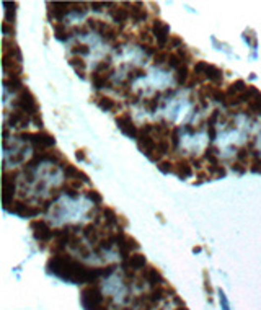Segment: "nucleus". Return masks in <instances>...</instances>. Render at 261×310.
<instances>
[{"label": "nucleus", "instance_id": "obj_1", "mask_svg": "<svg viewBox=\"0 0 261 310\" xmlns=\"http://www.w3.org/2000/svg\"><path fill=\"white\" fill-rule=\"evenodd\" d=\"M47 274H54L64 281L74 282V284H98L101 277V268L98 266H88L83 261L74 258L71 253L62 252L57 255H51L46 263Z\"/></svg>", "mask_w": 261, "mask_h": 310}, {"label": "nucleus", "instance_id": "obj_2", "mask_svg": "<svg viewBox=\"0 0 261 310\" xmlns=\"http://www.w3.org/2000/svg\"><path fill=\"white\" fill-rule=\"evenodd\" d=\"M18 137L21 141L31 142L35 151H49V149H54L56 146V137L44 129L36 131V132H20Z\"/></svg>", "mask_w": 261, "mask_h": 310}, {"label": "nucleus", "instance_id": "obj_3", "mask_svg": "<svg viewBox=\"0 0 261 310\" xmlns=\"http://www.w3.org/2000/svg\"><path fill=\"white\" fill-rule=\"evenodd\" d=\"M13 106L17 110H21V111H25V113H28L31 117H33L36 113H39L38 101H36V97L28 87H25L20 93H17V97L13 100Z\"/></svg>", "mask_w": 261, "mask_h": 310}, {"label": "nucleus", "instance_id": "obj_4", "mask_svg": "<svg viewBox=\"0 0 261 310\" xmlns=\"http://www.w3.org/2000/svg\"><path fill=\"white\" fill-rule=\"evenodd\" d=\"M30 229L33 231V237L36 242H39V248L44 250L46 243H49L54 238V229L47 224L44 219H33L30 222Z\"/></svg>", "mask_w": 261, "mask_h": 310}, {"label": "nucleus", "instance_id": "obj_5", "mask_svg": "<svg viewBox=\"0 0 261 310\" xmlns=\"http://www.w3.org/2000/svg\"><path fill=\"white\" fill-rule=\"evenodd\" d=\"M116 245H118V252L122 260H129L132 252H137L141 247L134 237L127 235L124 231H119V229H116Z\"/></svg>", "mask_w": 261, "mask_h": 310}, {"label": "nucleus", "instance_id": "obj_6", "mask_svg": "<svg viewBox=\"0 0 261 310\" xmlns=\"http://www.w3.org/2000/svg\"><path fill=\"white\" fill-rule=\"evenodd\" d=\"M17 176H18V170H13V172H7L3 170V178H2V185H3V193H2V199H3V207H7L12 204V201H15V193H17Z\"/></svg>", "mask_w": 261, "mask_h": 310}, {"label": "nucleus", "instance_id": "obj_7", "mask_svg": "<svg viewBox=\"0 0 261 310\" xmlns=\"http://www.w3.org/2000/svg\"><path fill=\"white\" fill-rule=\"evenodd\" d=\"M114 121H116V126L119 127L122 134L131 137V139H137V136H139V127L136 126V122H134V119H132L131 113L122 111V113L114 116Z\"/></svg>", "mask_w": 261, "mask_h": 310}, {"label": "nucleus", "instance_id": "obj_8", "mask_svg": "<svg viewBox=\"0 0 261 310\" xmlns=\"http://www.w3.org/2000/svg\"><path fill=\"white\" fill-rule=\"evenodd\" d=\"M7 211L17 214V216L23 217V219H26V217H36L38 214L42 212L41 206L30 204V202H25V201H21V199L12 201V204L7 207Z\"/></svg>", "mask_w": 261, "mask_h": 310}, {"label": "nucleus", "instance_id": "obj_9", "mask_svg": "<svg viewBox=\"0 0 261 310\" xmlns=\"http://www.w3.org/2000/svg\"><path fill=\"white\" fill-rule=\"evenodd\" d=\"M150 30H152V35L153 38L157 39V47L158 49H165V47L168 46V41H170V26L162 21L160 18H155L152 21L150 25Z\"/></svg>", "mask_w": 261, "mask_h": 310}, {"label": "nucleus", "instance_id": "obj_10", "mask_svg": "<svg viewBox=\"0 0 261 310\" xmlns=\"http://www.w3.org/2000/svg\"><path fill=\"white\" fill-rule=\"evenodd\" d=\"M72 10V2H47V20L51 23L64 21L67 13Z\"/></svg>", "mask_w": 261, "mask_h": 310}, {"label": "nucleus", "instance_id": "obj_11", "mask_svg": "<svg viewBox=\"0 0 261 310\" xmlns=\"http://www.w3.org/2000/svg\"><path fill=\"white\" fill-rule=\"evenodd\" d=\"M108 13H110V17L113 18L114 23L121 26V28H124V25L131 20L129 8H127L126 3H113L108 8Z\"/></svg>", "mask_w": 261, "mask_h": 310}, {"label": "nucleus", "instance_id": "obj_12", "mask_svg": "<svg viewBox=\"0 0 261 310\" xmlns=\"http://www.w3.org/2000/svg\"><path fill=\"white\" fill-rule=\"evenodd\" d=\"M139 277L142 281H146L150 287H155V286H160V284H165V277L162 276V272L158 268L152 265H147L146 268H144L141 272H139Z\"/></svg>", "mask_w": 261, "mask_h": 310}, {"label": "nucleus", "instance_id": "obj_13", "mask_svg": "<svg viewBox=\"0 0 261 310\" xmlns=\"http://www.w3.org/2000/svg\"><path fill=\"white\" fill-rule=\"evenodd\" d=\"M59 167L62 168L64 176H66L67 180H78V181H82V183H88V181H90L88 175L85 172H82V170L78 167H75V165H72L71 162H67V158L62 160V163L59 165Z\"/></svg>", "mask_w": 261, "mask_h": 310}, {"label": "nucleus", "instance_id": "obj_14", "mask_svg": "<svg viewBox=\"0 0 261 310\" xmlns=\"http://www.w3.org/2000/svg\"><path fill=\"white\" fill-rule=\"evenodd\" d=\"M114 74V69L113 71H110V72H98V71H92V76H90V80H92V85H93V88L97 90V92H100V90H103V88H113V83H111V76Z\"/></svg>", "mask_w": 261, "mask_h": 310}, {"label": "nucleus", "instance_id": "obj_15", "mask_svg": "<svg viewBox=\"0 0 261 310\" xmlns=\"http://www.w3.org/2000/svg\"><path fill=\"white\" fill-rule=\"evenodd\" d=\"M90 101H93V103L103 111H118V108L121 106L116 100L108 97V95H101L100 92L95 93L93 97H90Z\"/></svg>", "mask_w": 261, "mask_h": 310}, {"label": "nucleus", "instance_id": "obj_16", "mask_svg": "<svg viewBox=\"0 0 261 310\" xmlns=\"http://www.w3.org/2000/svg\"><path fill=\"white\" fill-rule=\"evenodd\" d=\"M30 122H33V117L28 113H25V111L17 110V108L8 115V119H7V124H10L12 127H28Z\"/></svg>", "mask_w": 261, "mask_h": 310}, {"label": "nucleus", "instance_id": "obj_17", "mask_svg": "<svg viewBox=\"0 0 261 310\" xmlns=\"http://www.w3.org/2000/svg\"><path fill=\"white\" fill-rule=\"evenodd\" d=\"M2 57H10V59H17L21 62V51L17 44V41L13 38H7L3 36L2 39Z\"/></svg>", "mask_w": 261, "mask_h": 310}, {"label": "nucleus", "instance_id": "obj_18", "mask_svg": "<svg viewBox=\"0 0 261 310\" xmlns=\"http://www.w3.org/2000/svg\"><path fill=\"white\" fill-rule=\"evenodd\" d=\"M146 266H147V258H146V255L144 253H132L129 260H122V263H121L122 270L129 268V270L136 271V272L142 271Z\"/></svg>", "mask_w": 261, "mask_h": 310}, {"label": "nucleus", "instance_id": "obj_19", "mask_svg": "<svg viewBox=\"0 0 261 310\" xmlns=\"http://www.w3.org/2000/svg\"><path fill=\"white\" fill-rule=\"evenodd\" d=\"M136 141H137V149L144 155H147V157L157 149V141L153 139L152 134H139Z\"/></svg>", "mask_w": 261, "mask_h": 310}, {"label": "nucleus", "instance_id": "obj_20", "mask_svg": "<svg viewBox=\"0 0 261 310\" xmlns=\"http://www.w3.org/2000/svg\"><path fill=\"white\" fill-rule=\"evenodd\" d=\"M175 175L178 176L180 180H186L193 175V165H191V160L186 157H180L177 162H175Z\"/></svg>", "mask_w": 261, "mask_h": 310}, {"label": "nucleus", "instance_id": "obj_21", "mask_svg": "<svg viewBox=\"0 0 261 310\" xmlns=\"http://www.w3.org/2000/svg\"><path fill=\"white\" fill-rule=\"evenodd\" d=\"M127 8H129V13H131V20L134 21V23H141V21H146L149 13H147V8L146 5L142 2H132V3H126Z\"/></svg>", "mask_w": 261, "mask_h": 310}, {"label": "nucleus", "instance_id": "obj_22", "mask_svg": "<svg viewBox=\"0 0 261 310\" xmlns=\"http://www.w3.org/2000/svg\"><path fill=\"white\" fill-rule=\"evenodd\" d=\"M82 181L78 180H66L61 186V191L62 193H66L69 197H72V199H75L80 194V188H82Z\"/></svg>", "mask_w": 261, "mask_h": 310}, {"label": "nucleus", "instance_id": "obj_23", "mask_svg": "<svg viewBox=\"0 0 261 310\" xmlns=\"http://www.w3.org/2000/svg\"><path fill=\"white\" fill-rule=\"evenodd\" d=\"M247 82L242 78H238L235 80V82H232L228 87L225 88V93H227V98H240L242 97V93L247 90ZM242 100V98H240Z\"/></svg>", "mask_w": 261, "mask_h": 310}, {"label": "nucleus", "instance_id": "obj_24", "mask_svg": "<svg viewBox=\"0 0 261 310\" xmlns=\"http://www.w3.org/2000/svg\"><path fill=\"white\" fill-rule=\"evenodd\" d=\"M101 216H103V224L105 227H114L118 226V212H116L111 206H101Z\"/></svg>", "mask_w": 261, "mask_h": 310}, {"label": "nucleus", "instance_id": "obj_25", "mask_svg": "<svg viewBox=\"0 0 261 310\" xmlns=\"http://www.w3.org/2000/svg\"><path fill=\"white\" fill-rule=\"evenodd\" d=\"M206 78L209 80L212 85H216V87H219L224 82V72L221 67L214 66V64H209V67H207L206 71Z\"/></svg>", "mask_w": 261, "mask_h": 310}, {"label": "nucleus", "instance_id": "obj_26", "mask_svg": "<svg viewBox=\"0 0 261 310\" xmlns=\"http://www.w3.org/2000/svg\"><path fill=\"white\" fill-rule=\"evenodd\" d=\"M52 30H54L56 39H59V41H67L72 36V28H69L64 21H56V23H52Z\"/></svg>", "mask_w": 261, "mask_h": 310}, {"label": "nucleus", "instance_id": "obj_27", "mask_svg": "<svg viewBox=\"0 0 261 310\" xmlns=\"http://www.w3.org/2000/svg\"><path fill=\"white\" fill-rule=\"evenodd\" d=\"M82 233H83V237L88 240L90 243H97V242H100V229H98V226L95 222H90V224H87V226H83V229H82Z\"/></svg>", "mask_w": 261, "mask_h": 310}, {"label": "nucleus", "instance_id": "obj_28", "mask_svg": "<svg viewBox=\"0 0 261 310\" xmlns=\"http://www.w3.org/2000/svg\"><path fill=\"white\" fill-rule=\"evenodd\" d=\"M3 87L7 88L8 92L20 93L21 90L25 88L23 77H3Z\"/></svg>", "mask_w": 261, "mask_h": 310}, {"label": "nucleus", "instance_id": "obj_29", "mask_svg": "<svg viewBox=\"0 0 261 310\" xmlns=\"http://www.w3.org/2000/svg\"><path fill=\"white\" fill-rule=\"evenodd\" d=\"M69 66L74 67V71L77 72V76L80 77L82 80L87 78V76H85V69H87V62L83 61L82 56H72L71 59H69Z\"/></svg>", "mask_w": 261, "mask_h": 310}, {"label": "nucleus", "instance_id": "obj_30", "mask_svg": "<svg viewBox=\"0 0 261 310\" xmlns=\"http://www.w3.org/2000/svg\"><path fill=\"white\" fill-rule=\"evenodd\" d=\"M189 77L191 74H189L188 66H181L180 69H177V72H175V82H177L178 87H186Z\"/></svg>", "mask_w": 261, "mask_h": 310}, {"label": "nucleus", "instance_id": "obj_31", "mask_svg": "<svg viewBox=\"0 0 261 310\" xmlns=\"http://www.w3.org/2000/svg\"><path fill=\"white\" fill-rule=\"evenodd\" d=\"M3 7H5V17H3V21H8V23H15V20H17V7L18 3L17 2H3Z\"/></svg>", "mask_w": 261, "mask_h": 310}, {"label": "nucleus", "instance_id": "obj_32", "mask_svg": "<svg viewBox=\"0 0 261 310\" xmlns=\"http://www.w3.org/2000/svg\"><path fill=\"white\" fill-rule=\"evenodd\" d=\"M217 154H219V149L216 146H207L204 154H202V158L207 160L209 165H219L221 162H219V158H217Z\"/></svg>", "mask_w": 261, "mask_h": 310}, {"label": "nucleus", "instance_id": "obj_33", "mask_svg": "<svg viewBox=\"0 0 261 310\" xmlns=\"http://www.w3.org/2000/svg\"><path fill=\"white\" fill-rule=\"evenodd\" d=\"M207 172L211 173V176L214 180H221V178H225L227 176V170L224 167L222 163L219 165H207Z\"/></svg>", "mask_w": 261, "mask_h": 310}, {"label": "nucleus", "instance_id": "obj_34", "mask_svg": "<svg viewBox=\"0 0 261 310\" xmlns=\"http://www.w3.org/2000/svg\"><path fill=\"white\" fill-rule=\"evenodd\" d=\"M85 23H87V26H88L90 30L97 31L98 35L103 33V30L106 28V25H108V23H105L103 20H98V18H87V21H85Z\"/></svg>", "mask_w": 261, "mask_h": 310}, {"label": "nucleus", "instance_id": "obj_35", "mask_svg": "<svg viewBox=\"0 0 261 310\" xmlns=\"http://www.w3.org/2000/svg\"><path fill=\"white\" fill-rule=\"evenodd\" d=\"M158 105H160V93H155L153 97L150 98H144V106H146V110H149L150 113H153V111H157Z\"/></svg>", "mask_w": 261, "mask_h": 310}, {"label": "nucleus", "instance_id": "obj_36", "mask_svg": "<svg viewBox=\"0 0 261 310\" xmlns=\"http://www.w3.org/2000/svg\"><path fill=\"white\" fill-rule=\"evenodd\" d=\"M211 100L219 101V103H224V105H225V101H227V93H225V90H222L221 87H216V85H212Z\"/></svg>", "mask_w": 261, "mask_h": 310}, {"label": "nucleus", "instance_id": "obj_37", "mask_svg": "<svg viewBox=\"0 0 261 310\" xmlns=\"http://www.w3.org/2000/svg\"><path fill=\"white\" fill-rule=\"evenodd\" d=\"M167 64H168V67H170V69H175V71H177V69H180L181 66H186V64H185L183 61H181V57L177 54V51H175V52H170Z\"/></svg>", "mask_w": 261, "mask_h": 310}, {"label": "nucleus", "instance_id": "obj_38", "mask_svg": "<svg viewBox=\"0 0 261 310\" xmlns=\"http://www.w3.org/2000/svg\"><path fill=\"white\" fill-rule=\"evenodd\" d=\"M252 162H250V172L253 173H261V157L258 151H253L252 152Z\"/></svg>", "mask_w": 261, "mask_h": 310}, {"label": "nucleus", "instance_id": "obj_39", "mask_svg": "<svg viewBox=\"0 0 261 310\" xmlns=\"http://www.w3.org/2000/svg\"><path fill=\"white\" fill-rule=\"evenodd\" d=\"M85 196H87V199L92 201L95 206H100L101 202H103V196H101L100 191H97L95 188H90L87 193H85Z\"/></svg>", "mask_w": 261, "mask_h": 310}, {"label": "nucleus", "instance_id": "obj_40", "mask_svg": "<svg viewBox=\"0 0 261 310\" xmlns=\"http://www.w3.org/2000/svg\"><path fill=\"white\" fill-rule=\"evenodd\" d=\"M157 168L160 170L162 173H165V175L175 173V162H173V160H162V162L157 163Z\"/></svg>", "mask_w": 261, "mask_h": 310}, {"label": "nucleus", "instance_id": "obj_41", "mask_svg": "<svg viewBox=\"0 0 261 310\" xmlns=\"http://www.w3.org/2000/svg\"><path fill=\"white\" fill-rule=\"evenodd\" d=\"M71 51L74 56H85L90 52V47L88 44H83V42H75V44H72Z\"/></svg>", "mask_w": 261, "mask_h": 310}, {"label": "nucleus", "instance_id": "obj_42", "mask_svg": "<svg viewBox=\"0 0 261 310\" xmlns=\"http://www.w3.org/2000/svg\"><path fill=\"white\" fill-rule=\"evenodd\" d=\"M168 56H170V51L168 49H160L155 56L152 57L153 59L152 64H153V66H162L163 62L168 61Z\"/></svg>", "mask_w": 261, "mask_h": 310}, {"label": "nucleus", "instance_id": "obj_43", "mask_svg": "<svg viewBox=\"0 0 261 310\" xmlns=\"http://www.w3.org/2000/svg\"><path fill=\"white\" fill-rule=\"evenodd\" d=\"M250 154H252V152L248 151V146H245V147H238V149H237V160H238V162H242L243 165H248Z\"/></svg>", "mask_w": 261, "mask_h": 310}, {"label": "nucleus", "instance_id": "obj_44", "mask_svg": "<svg viewBox=\"0 0 261 310\" xmlns=\"http://www.w3.org/2000/svg\"><path fill=\"white\" fill-rule=\"evenodd\" d=\"M207 67H209V62H206V61H196L194 66H193V74H196V76H206Z\"/></svg>", "mask_w": 261, "mask_h": 310}, {"label": "nucleus", "instance_id": "obj_45", "mask_svg": "<svg viewBox=\"0 0 261 310\" xmlns=\"http://www.w3.org/2000/svg\"><path fill=\"white\" fill-rule=\"evenodd\" d=\"M177 54L181 57V61H183L186 66H188V62H191L193 61V54H191L189 52V49L186 46H181V47H178L177 49Z\"/></svg>", "mask_w": 261, "mask_h": 310}, {"label": "nucleus", "instance_id": "obj_46", "mask_svg": "<svg viewBox=\"0 0 261 310\" xmlns=\"http://www.w3.org/2000/svg\"><path fill=\"white\" fill-rule=\"evenodd\" d=\"M178 142H180V127L178 126H173L172 131H170V144H172V151L178 147Z\"/></svg>", "mask_w": 261, "mask_h": 310}, {"label": "nucleus", "instance_id": "obj_47", "mask_svg": "<svg viewBox=\"0 0 261 310\" xmlns=\"http://www.w3.org/2000/svg\"><path fill=\"white\" fill-rule=\"evenodd\" d=\"M146 69H142V67H134V69H131L129 71V76H127V78L126 80H129V82L132 83V80L134 78H137V77H144L146 76Z\"/></svg>", "mask_w": 261, "mask_h": 310}, {"label": "nucleus", "instance_id": "obj_48", "mask_svg": "<svg viewBox=\"0 0 261 310\" xmlns=\"http://www.w3.org/2000/svg\"><path fill=\"white\" fill-rule=\"evenodd\" d=\"M181 46H185V42H183V39H181L178 35L170 36V41H168V46H167L168 51L172 49V47H177V49H178V47H181Z\"/></svg>", "mask_w": 261, "mask_h": 310}, {"label": "nucleus", "instance_id": "obj_49", "mask_svg": "<svg viewBox=\"0 0 261 310\" xmlns=\"http://www.w3.org/2000/svg\"><path fill=\"white\" fill-rule=\"evenodd\" d=\"M204 80H206V76H196V74H191V77H189L188 85H186V87L193 88V87H196V85H201Z\"/></svg>", "mask_w": 261, "mask_h": 310}, {"label": "nucleus", "instance_id": "obj_50", "mask_svg": "<svg viewBox=\"0 0 261 310\" xmlns=\"http://www.w3.org/2000/svg\"><path fill=\"white\" fill-rule=\"evenodd\" d=\"M230 168H232L235 173H238V175H245V173H247V165H243L242 162H238V160H235V162H232Z\"/></svg>", "mask_w": 261, "mask_h": 310}, {"label": "nucleus", "instance_id": "obj_51", "mask_svg": "<svg viewBox=\"0 0 261 310\" xmlns=\"http://www.w3.org/2000/svg\"><path fill=\"white\" fill-rule=\"evenodd\" d=\"M221 117V110H214L211 113V116L207 117V127H216V122L217 119Z\"/></svg>", "mask_w": 261, "mask_h": 310}, {"label": "nucleus", "instance_id": "obj_52", "mask_svg": "<svg viewBox=\"0 0 261 310\" xmlns=\"http://www.w3.org/2000/svg\"><path fill=\"white\" fill-rule=\"evenodd\" d=\"M113 3H110V2H92V3H88V7L95 10V12H101V10H105V7H111Z\"/></svg>", "mask_w": 261, "mask_h": 310}, {"label": "nucleus", "instance_id": "obj_53", "mask_svg": "<svg viewBox=\"0 0 261 310\" xmlns=\"http://www.w3.org/2000/svg\"><path fill=\"white\" fill-rule=\"evenodd\" d=\"M88 7V3H83V2H72V10L74 12H77V13H85L87 12V8Z\"/></svg>", "mask_w": 261, "mask_h": 310}, {"label": "nucleus", "instance_id": "obj_54", "mask_svg": "<svg viewBox=\"0 0 261 310\" xmlns=\"http://www.w3.org/2000/svg\"><path fill=\"white\" fill-rule=\"evenodd\" d=\"M2 31H3V35H8V36H12V38H13L15 26L12 23H8V21H2Z\"/></svg>", "mask_w": 261, "mask_h": 310}, {"label": "nucleus", "instance_id": "obj_55", "mask_svg": "<svg viewBox=\"0 0 261 310\" xmlns=\"http://www.w3.org/2000/svg\"><path fill=\"white\" fill-rule=\"evenodd\" d=\"M71 28H72V33H77V35H87L88 33V26H87V23H85V25H80V26H78V25H74V26H71Z\"/></svg>", "mask_w": 261, "mask_h": 310}, {"label": "nucleus", "instance_id": "obj_56", "mask_svg": "<svg viewBox=\"0 0 261 310\" xmlns=\"http://www.w3.org/2000/svg\"><path fill=\"white\" fill-rule=\"evenodd\" d=\"M189 160H191V165H193V167H196L198 170H201V167H202V157H196V155H193V157H189Z\"/></svg>", "mask_w": 261, "mask_h": 310}, {"label": "nucleus", "instance_id": "obj_57", "mask_svg": "<svg viewBox=\"0 0 261 310\" xmlns=\"http://www.w3.org/2000/svg\"><path fill=\"white\" fill-rule=\"evenodd\" d=\"M33 124L35 126H38L39 129L42 131V126H44V122H42V117H41V113H36L35 116H33Z\"/></svg>", "mask_w": 261, "mask_h": 310}, {"label": "nucleus", "instance_id": "obj_58", "mask_svg": "<svg viewBox=\"0 0 261 310\" xmlns=\"http://www.w3.org/2000/svg\"><path fill=\"white\" fill-rule=\"evenodd\" d=\"M127 224H129V222H127V219L124 216H119L118 217V226H116V227H118L119 231H124V229L127 227Z\"/></svg>", "mask_w": 261, "mask_h": 310}, {"label": "nucleus", "instance_id": "obj_59", "mask_svg": "<svg viewBox=\"0 0 261 310\" xmlns=\"http://www.w3.org/2000/svg\"><path fill=\"white\" fill-rule=\"evenodd\" d=\"M75 157H77V160H80V162L87 160V154H85V149H77V151H75Z\"/></svg>", "mask_w": 261, "mask_h": 310}, {"label": "nucleus", "instance_id": "obj_60", "mask_svg": "<svg viewBox=\"0 0 261 310\" xmlns=\"http://www.w3.org/2000/svg\"><path fill=\"white\" fill-rule=\"evenodd\" d=\"M207 134H209V139H211V141H214L216 136H217L216 127H207Z\"/></svg>", "mask_w": 261, "mask_h": 310}, {"label": "nucleus", "instance_id": "obj_61", "mask_svg": "<svg viewBox=\"0 0 261 310\" xmlns=\"http://www.w3.org/2000/svg\"><path fill=\"white\" fill-rule=\"evenodd\" d=\"M221 302L224 304V310H228V304H227V299H225V294L221 291Z\"/></svg>", "mask_w": 261, "mask_h": 310}, {"label": "nucleus", "instance_id": "obj_62", "mask_svg": "<svg viewBox=\"0 0 261 310\" xmlns=\"http://www.w3.org/2000/svg\"><path fill=\"white\" fill-rule=\"evenodd\" d=\"M193 252H194V253H198V252H201V247H194V248H193Z\"/></svg>", "mask_w": 261, "mask_h": 310}]
</instances>
